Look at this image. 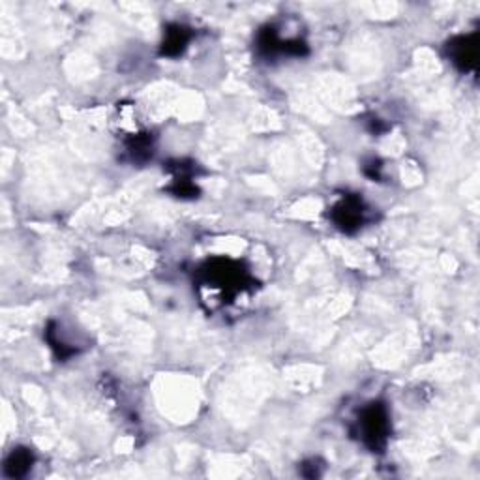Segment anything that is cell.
Segmentation results:
<instances>
[{
  "instance_id": "obj_1",
  "label": "cell",
  "mask_w": 480,
  "mask_h": 480,
  "mask_svg": "<svg viewBox=\"0 0 480 480\" xmlns=\"http://www.w3.org/2000/svg\"><path fill=\"white\" fill-rule=\"evenodd\" d=\"M387 413L381 406L368 407L364 414H362V437L368 445L372 447H379L387 439Z\"/></svg>"
},
{
  "instance_id": "obj_2",
  "label": "cell",
  "mask_w": 480,
  "mask_h": 480,
  "mask_svg": "<svg viewBox=\"0 0 480 480\" xmlns=\"http://www.w3.org/2000/svg\"><path fill=\"white\" fill-rule=\"evenodd\" d=\"M336 221L343 229L357 227L362 221V208L357 201H343L340 207L336 208Z\"/></svg>"
},
{
  "instance_id": "obj_3",
  "label": "cell",
  "mask_w": 480,
  "mask_h": 480,
  "mask_svg": "<svg viewBox=\"0 0 480 480\" xmlns=\"http://www.w3.org/2000/svg\"><path fill=\"white\" fill-rule=\"evenodd\" d=\"M28 466H30V456H28L27 452L17 450V452H14L10 456V460H8L6 463V471L10 474H14V477H19V474H23L27 471Z\"/></svg>"
}]
</instances>
